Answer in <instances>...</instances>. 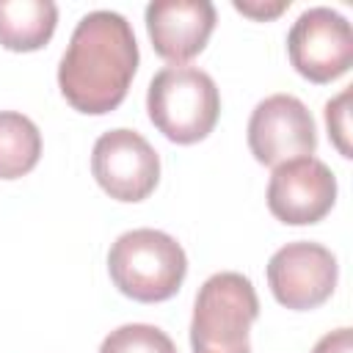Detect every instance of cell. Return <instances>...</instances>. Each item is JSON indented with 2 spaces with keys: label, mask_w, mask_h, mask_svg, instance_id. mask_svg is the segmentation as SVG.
Returning <instances> with one entry per match:
<instances>
[{
  "label": "cell",
  "mask_w": 353,
  "mask_h": 353,
  "mask_svg": "<svg viewBox=\"0 0 353 353\" xmlns=\"http://www.w3.org/2000/svg\"><path fill=\"white\" fill-rule=\"evenodd\" d=\"M91 174L110 199L143 201L160 182V157L141 132L116 127L97 138Z\"/></svg>",
  "instance_id": "8992f818"
},
{
  "label": "cell",
  "mask_w": 353,
  "mask_h": 353,
  "mask_svg": "<svg viewBox=\"0 0 353 353\" xmlns=\"http://www.w3.org/2000/svg\"><path fill=\"white\" fill-rule=\"evenodd\" d=\"M41 157L39 127L17 110H0V179H17L36 168Z\"/></svg>",
  "instance_id": "7c38bea8"
},
{
  "label": "cell",
  "mask_w": 353,
  "mask_h": 353,
  "mask_svg": "<svg viewBox=\"0 0 353 353\" xmlns=\"http://www.w3.org/2000/svg\"><path fill=\"white\" fill-rule=\"evenodd\" d=\"M138 58L132 25L119 11H88L74 25L61 55L58 88L80 113H110L124 102L138 72Z\"/></svg>",
  "instance_id": "6da1fadb"
},
{
  "label": "cell",
  "mask_w": 353,
  "mask_h": 353,
  "mask_svg": "<svg viewBox=\"0 0 353 353\" xmlns=\"http://www.w3.org/2000/svg\"><path fill=\"white\" fill-rule=\"evenodd\" d=\"M259 317V298L248 276L234 270L212 273L196 292L190 320L193 353H251V325Z\"/></svg>",
  "instance_id": "277c9868"
},
{
  "label": "cell",
  "mask_w": 353,
  "mask_h": 353,
  "mask_svg": "<svg viewBox=\"0 0 353 353\" xmlns=\"http://www.w3.org/2000/svg\"><path fill=\"white\" fill-rule=\"evenodd\" d=\"M99 353H176V345L157 325L127 323V325L113 328L102 339Z\"/></svg>",
  "instance_id": "4fadbf2b"
},
{
  "label": "cell",
  "mask_w": 353,
  "mask_h": 353,
  "mask_svg": "<svg viewBox=\"0 0 353 353\" xmlns=\"http://www.w3.org/2000/svg\"><path fill=\"white\" fill-rule=\"evenodd\" d=\"M312 353H353V336H350V328L328 331L325 336L317 339V345L312 347Z\"/></svg>",
  "instance_id": "2e32d148"
},
{
  "label": "cell",
  "mask_w": 353,
  "mask_h": 353,
  "mask_svg": "<svg viewBox=\"0 0 353 353\" xmlns=\"http://www.w3.org/2000/svg\"><path fill=\"white\" fill-rule=\"evenodd\" d=\"M146 110L152 124L174 143L204 141L221 116V94L215 80L190 63L163 66L146 91Z\"/></svg>",
  "instance_id": "3957f363"
},
{
  "label": "cell",
  "mask_w": 353,
  "mask_h": 353,
  "mask_svg": "<svg viewBox=\"0 0 353 353\" xmlns=\"http://www.w3.org/2000/svg\"><path fill=\"white\" fill-rule=\"evenodd\" d=\"M336 201V176L317 160L295 157L279 163L268 182V210L273 218L290 226H306L323 221Z\"/></svg>",
  "instance_id": "9c48e42d"
},
{
  "label": "cell",
  "mask_w": 353,
  "mask_h": 353,
  "mask_svg": "<svg viewBox=\"0 0 353 353\" xmlns=\"http://www.w3.org/2000/svg\"><path fill=\"white\" fill-rule=\"evenodd\" d=\"M325 127L331 143L342 157H353L350 149V88H342L334 99L325 102Z\"/></svg>",
  "instance_id": "5bb4252c"
},
{
  "label": "cell",
  "mask_w": 353,
  "mask_h": 353,
  "mask_svg": "<svg viewBox=\"0 0 353 353\" xmlns=\"http://www.w3.org/2000/svg\"><path fill=\"white\" fill-rule=\"evenodd\" d=\"M287 55L292 69L312 83L342 77L353 63L350 22L328 6L306 8L287 33Z\"/></svg>",
  "instance_id": "5b68a950"
},
{
  "label": "cell",
  "mask_w": 353,
  "mask_h": 353,
  "mask_svg": "<svg viewBox=\"0 0 353 353\" xmlns=\"http://www.w3.org/2000/svg\"><path fill=\"white\" fill-rule=\"evenodd\" d=\"M248 149L256 163L270 168L314 154L317 127L309 108L292 94H270L256 102L248 119Z\"/></svg>",
  "instance_id": "ba28073f"
},
{
  "label": "cell",
  "mask_w": 353,
  "mask_h": 353,
  "mask_svg": "<svg viewBox=\"0 0 353 353\" xmlns=\"http://www.w3.org/2000/svg\"><path fill=\"white\" fill-rule=\"evenodd\" d=\"M146 30L160 58L185 63L207 47L215 30V6L210 0H152Z\"/></svg>",
  "instance_id": "30bf717a"
},
{
  "label": "cell",
  "mask_w": 353,
  "mask_h": 353,
  "mask_svg": "<svg viewBox=\"0 0 353 353\" xmlns=\"http://www.w3.org/2000/svg\"><path fill=\"white\" fill-rule=\"evenodd\" d=\"M339 279V265L331 248L309 240L281 245L268 262V287L273 298L295 312L325 303Z\"/></svg>",
  "instance_id": "52a82bcc"
},
{
  "label": "cell",
  "mask_w": 353,
  "mask_h": 353,
  "mask_svg": "<svg viewBox=\"0 0 353 353\" xmlns=\"http://www.w3.org/2000/svg\"><path fill=\"white\" fill-rule=\"evenodd\" d=\"M58 25L52 0H0V47L11 52L41 50Z\"/></svg>",
  "instance_id": "8fae6325"
},
{
  "label": "cell",
  "mask_w": 353,
  "mask_h": 353,
  "mask_svg": "<svg viewBox=\"0 0 353 353\" xmlns=\"http://www.w3.org/2000/svg\"><path fill=\"white\" fill-rule=\"evenodd\" d=\"M108 273L121 295L141 303H160L179 292L188 256L185 248L160 229H130L110 245Z\"/></svg>",
  "instance_id": "7a4b0ae2"
},
{
  "label": "cell",
  "mask_w": 353,
  "mask_h": 353,
  "mask_svg": "<svg viewBox=\"0 0 353 353\" xmlns=\"http://www.w3.org/2000/svg\"><path fill=\"white\" fill-rule=\"evenodd\" d=\"M232 6H234V11H240V14L251 17V19L265 22V19H273L281 11H287L290 8V0H273V3H268V0L265 3L262 0H232Z\"/></svg>",
  "instance_id": "9a60e30c"
}]
</instances>
